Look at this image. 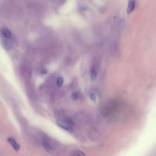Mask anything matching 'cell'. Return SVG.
Here are the masks:
<instances>
[{"mask_svg": "<svg viewBox=\"0 0 156 156\" xmlns=\"http://www.w3.org/2000/svg\"><path fill=\"white\" fill-rule=\"evenodd\" d=\"M135 1H128V6L127 9V12L128 13H130L134 10L135 8Z\"/></svg>", "mask_w": 156, "mask_h": 156, "instance_id": "cell-3", "label": "cell"}, {"mask_svg": "<svg viewBox=\"0 0 156 156\" xmlns=\"http://www.w3.org/2000/svg\"><path fill=\"white\" fill-rule=\"evenodd\" d=\"M70 156H85V155L82 151L75 150L72 152Z\"/></svg>", "mask_w": 156, "mask_h": 156, "instance_id": "cell-6", "label": "cell"}, {"mask_svg": "<svg viewBox=\"0 0 156 156\" xmlns=\"http://www.w3.org/2000/svg\"><path fill=\"white\" fill-rule=\"evenodd\" d=\"M42 144H43L44 147L45 149L47 151L49 152V151H51L52 150V147L50 143H48L47 141H44L43 143H42Z\"/></svg>", "mask_w": 156, "mask_h": 156, "instance_id": "cell-7", "label": "cell"}, {"mask_svg": "<svg viewBox=\"0 0 156 156\" xmlns=\"http://www.w3.org/2000/svg\"><path fill=\"white\" fill-rule=\"evenodd\" d=\"M125 24V20L123 18H121L120 19V22H119V26L121 29L124 27Z\"/></svg>", "mask_w": 156, "mask_h": 156, "instance_id": "cell-9", "label": "cell"}, {"mask_svg": "<svg viewBox=\"0 0 156 156\" xmlns=\"http://www.w3.org/2000/svg\"><path fill=\"white\" fill-rule=\"evenodd\" d=\"M64 80L63 78L59 77L57 79V84L58 87H60L62 85Z\"/></svg>", "mask_w": 156, "mask_h": 156, "instance_id": "cell-8", "label": "cell"}, {"mask_svg": "<svg viewBox=\"0 0 156 156\" xmlns=\"http://www.w3.org/2000/svg\"><path fill=\"white\" fill-rule=\"evenodd\" d=\"M7 141L14 150L18 152L20 149V146L17 143L15 140L12 137H9L7 139Z\"/></svg>", "mask_w": 156, "mask_h": 156, "instance_id": "cell-2", "label": "cell"}, {"mask_svg": "<svg viewBox=\"0 0 156 156\" xmlns=\"http://www.w3.org/2000/svg\"><path fill=\"white\" fill-rule=\"evenodd\" d=\"M2 34L4 36L8 38H10L11 37V32L8 29L5 28H3L1 30Z\"/></svg>", "mask_w": 156, "mask_h": 156, "instance_id": "cell-4", "label": "cell"}, {"mask_svg": "<svg viewBox=\"0 0 156 156\" xmlns=\"http://www.w3.org/2000/svg\"><path fill=\"white\" fill-rule=\"evenodd\" d=\"M71 98L73 100H75L77 99L78 97V94L77 92H74L71 95Z\"/></svg>", "mask_w": 156, "mask_h": 156, "instance_id": "cell-10", "label": "cell"}, {"mask_svg": "<svg viewBox=\"0 0 156 156\" xmlns=\"http://www.w3.org/2000/svg\"><path fill=\"white\" fill-rule=\"evenodd\" d=\"M57 123L58 125L65 130L69 132L73 131V123L71 120H59L57 121Z\"/></svg>", "mask_w": 156, "mask_h": 156, "instance_id": "cell-1", "label": "cell"}, {"mask_svg": "<svg viewBox=\"0 0 156 156\" xmlns=\"http://www.w3.org/2000/svg\"><path fill=\"white\" fill-rule=\"evenodd\" d=\"M90 98L93 101H96V98L95 94L93 93H91L90 95Z\"/></svg>", "mask_w": 156, "mask_h": 156, "instance_id": "cell-11", "label": "cell"}, {"mask_svg": "<svg viewBox=\"0 0 156 156\" xmlns=\"http://www.w3.org/2000/svg\"><path fill=\"white\" fill-rule=\"evenodd\" d=\"M97 78V73H96V69L94 66H93L91 69V78L92 81H94L96 80Z\"/></svg>", "mask_w": 156, "mask_h": 156, "instance_id": "cell-5", "label": "cell"}, {"mask_svg": "<svg viewBox=\"0 0 156 156\" xmlns=\"http://www.w3.org/2000/svg\"><path fill=\"white\" fill-rule=\"evenodd\" d=\"M48 71L47 70H46L44 69L42 70L41 71V74H42V75H45V74H46L47 73Z\"/></svg>", "mask_w": 156, "mask_h": 156, "instance_id": "cell-12", "label": "cell"}]
</instances>
